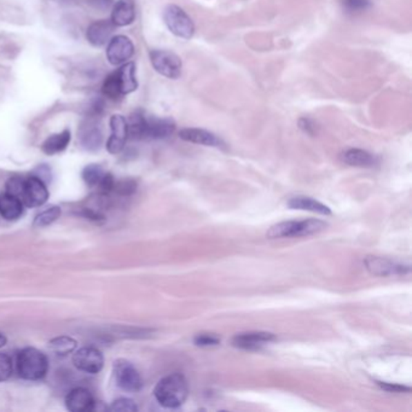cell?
Instances as JSON below:
<instances>
[{"label": "cell", "mask_w": 412, "mask_h": 412, "mask_svg": "<svg viewBox=\"0 0 412 412\" xmlns=\"http://www.w3.org/2000/svg\"><path fill=\"white\" fill-rule=\"evenodd\" d=\"M127 125L132 139H165L175 131V122L170 117H148L141 112H133Z\"/></svg>", "instance_id": "cell-1"}, {"label": "cell", "mask_w": 412, "mask_h": 412, "mask_svg": "<svg viewBox=\"0 0 412 412\" xmlns=\"http://www.w3.org/2000/svg\"><path fill=\"white\" fill-rule=\"evenodd\" d=\"M189 394L186 378L182 373H170L161 378L154 389V395L161 406L177 409L184 404Z\"/></svg>", "instance_id": "cell-2"}, {"label": "cell", "mask_w": 412, "mask_h": 412, "mask_svg": "<svg viewBox=\"0 0 412 412\" xmlns=\"http://www.w3.org/2000/svg\"><path fill=\"white\" fill-rule=\"evenodd\" d=\"M17 373L27 381H39L49 370L48 357L39 349L26 347L17 355Z\"/></svg>", "instance_id": "cell-3"}, {"label": "cell", "mask_w": 412, "mask_h": 412, "mask_svg": "<svg viewBox=\"0 0 412 412\" xmlns=\"http://www.w3.org/2000/svg\"><path fill=\"white\" fill-rule=\"evenodd\" d=\"M326 228V223L318 219L289 220L271 226L267 233L268 238L305 237L320 233Z\"/></svg>", "instance_id": "cell-4"}, {"label": "cell", "mask_w": 412, "mask_h": 412, "mask_svg": "<svg viewBox=\"0 0 412 412\" xmlns=\"http://www.w3.org/2000/svg\"><path fill=\"white\" fill-rule=\"evenodd\" d=\"M17 197L27 207L30 208L41 207L49 199L48 184H45L43 180L35 175L23 177V182L21 185L20 193L17 195Z\"/></svg>", "instance_id": "cell-5"}, {"label": "cell", "mask_w": 412, "mask_h": 412, "mask_svg": "<svg viewBox=\"0 0 412 412\" xmlns=\"http://www.w3.org/2000/svg\"><path fill=\"white\" fill-rule=\"evenodd\" d=\"M164 20L172 35L185 40L193 38L195 33L194 22L179 6H167L164 12Z\"/></svg>", "instance_id": "cell-6"}, {"label": "cell", "mask_w": 412, "mask_h": 412, "mask_svg": "<svg viewBox=\"0 0 412 412\" xmlns=\"http://www.w3.org/2000/svg\"><path fill=\"white\" fill-rule=\"evenodd\" d=\"M112 373L117 387L128 393L139 392L143 386L141 373L126 359H117L112 365Z\"/></svg>", "instance_id": "cell-7"}, {"label": "cell", "mask_w": 412, "mask_h": 412, "mask_svg": "<svg viewBox=\"0 0 412 412\" xmlns=\"http://www.w3.org/2000/svg\"><path fill=\"white\" fill-rule=\"evenodd\" d=\"M150 62L157 73L168 79H178L182 75L183 63L177 55L167 50H153Z\"/></svg>", "instance_id": "cell-8"}, {"label": "cell", "mask_w": 412, "mask_h": 412, "mask_svg": "<svg viewBox=\"0 0 412 412\" xmlns=\"http://www.w3.org/2000/svg\"><path fill=\"white\" fill-rule=\"evenodd\" d=\"M73 364L80 371L88 373H98L104 366V357L98 349L83 347L78 349L73 355Z\"/></svg>", "instance_id": "cell-9"}, {"label": "cell", "mask_w": 412, "mask_h": 412, "mask_svg": "<svg viewBox=\"0 0 412 412\" xmlns=\"http://www.w3.org/2000/svg\"><path fill=\"white\" fill-rule=\"evenodd\" d=\"M135 54V45L125 35H117L109 40L107 48V59L112 66H121L128 62Z\"/></svg>", "instance_id": "cell-10"}, {"label": "cell", "mask_w": 412, "mask_h": 412, "mask_svg": "<svg viewBox=\"0 0 412 412\" xmlns=\"http://www.w3.org/2000/svg\"><path fill=\"white\" fill-rule=\"evenodd\" d=\"M78 138L84 149L88 151H97L102 146L103 133L97 125L96 117H88L80 125Z\"/></svg>", "instance_id": "cell-11"}, {"label": "cell", "mask_w": 412, "mask_h": 412, "mask_svg": "<svg viewBox=\"0 0 412 412\" xmlns=\"http://www.w3.org/2000/svg\"><path fill=\"white\" fill-rule=\"evenodd\" d=\"M110 130H112V135L107 141V150L112 155H117L125 148L128 138L126 117H122L120 114L112 115L110 117Z\"/></svg>", "instance_id": "cell-12"}, {"label": "cell", "mask_w": 412, "mask_h": 412, "mask_svg": "<svg viewBox=\"0 0 412 412\" xmlns=\"http://www.w3.org/2000/svg\"><path fill=\"white\" fill-rule=\"evenodd\" d=\"M365 266L370 273L375 276L386 277L392 275H404L410 271V267L388 260L384 257H368L365 259Z\"/></svg>", "instance_id": "cell-13"}, {"label": "cell", "mask_w": 412, "mask_h": 412, "mask_svg": "<svg viewBox=\"0 0 412 412\" xmlns=\"http://www.w3.org/2000/svg\"><path fill=\"white\" fill-rule=\"evenodd\" d=\"M276 341V335L267 331H249V333H242L237 334L233 339V344L237 349H257Z\"/></svg>", "instance_id": "cell-14"}, {"label": "cell", "mask_w": 412, "mask_h": 412, "mask_svg": "<svg viewBox=\"0 0 412 412\" xmlns=\"http://www.w3.org/2000/svg\"><path fill=\"white\" fill-rule=\"evenodd\" d=\"M115 26L110 20L95 21L88 26L86 30V39L95 48H102L112 38Z\"/></svg>", "instance_id": "cell-15"}, {"label": "cell", "mask_w": 412, "mask_h": 412, "mask_svg": "<svg viewBox=\"0 0 412 412\" xmlns=\"http://www.w3.org/2000/svg\"><path fill=\"white\" fill-rule=\"evenodd\" d=\"M96 402L91 392L84 387L74 388L66 397V407L72 412L93 411Z\"/></svg>", "instance_id": "cell-16"}, {"label": "cell", "mask_w": 412, "mask_h": 412, "mask_svg": "<svg viewBox=\"0 0 412 412\" xmlns=\"http://www.w3.org/2000/svg\"><path fill=\"white\" fill-rule=\"evenodd\" d=\"M180 139L199 146H213V148H225L224 143L218 136H215L212 132L202 128H184L179 132Z\"/></svg>", "instance_id": "cell-17"}, {"label": "cell", "mask_w": 412, "mask_h": 412, "mask_svg": "<svg viewBox=\"0 0 412 412\" xmlns=\"http://www.w3.org/2000/svg\"><path fill=\"white\" fill-rule=\"evenodd\" d=\"M117 81L120 86L122 96L135 92L138 88V80L136 77V64L126 62L117 70Z\"/></svg>", "instance_id": "cell-18"}, {"label": "cell", "mask_w": 412, "mask_h": 412, "mask_svg": "<svg viewBox=\"0 0 412 412\" xmlns=\"http://www.w3.org/2000/svg\"><path fill=\"white\" fill-rule=\"evenodd\" d=\"M136 19L135 6L128 0H119L114 4L110 21L115 27H126Z\"/></svg>", "instance_id": "cell-19"}, {"label": "cell", "mask_w": 412, "mask_h": 412, "mask_svg": "<svg viewBox=\"0 0 412 412\" xmlns=\"http://www.w3.org/2000/svg\"><path fill=\"white\" fill-rule=\"evenodd\" d=\"M23 207L25 204L14 195L8 193L0 194V215L6 220L11 222L21 218L23 214Z\"/></svg>", "instance_id": "cell-20"}, {"label": "cell", "mask_w": 412, "mask_h": 412, "mask_svg": "<svg viewBox=\"0 0 412 412\" xmlns=\"http://www.w3.org/2000/svg\"><path fill=\"white\" fill-rule=\"evenodd\" d=\"M341 161L346 165L353 166V167H363L369 168L376 165V157L371 155L369 151L363 149H347L342 151L340 155Z\"/></svg>", "instance_id": "cell-21"}, {"label": "cell", "mask_w": 412, "mask_h": 412, "mask_svg": "<svg viewBox=\"0 0 412 412\" xmlns=\"http://www.w3.org/2000/svg\"><path fill=\"white\" fill-rule=\"evenodd\" d=\"M288 207L291 209H299V210H307L312 213L320 214V215H329L331 214V209L322 204L317 199L308 197V196H296L289 199Z\"/></svg>", "instance_id": "cell-22"}, {"label": "cell", "mask_w": 412, "mask_h": 412, "mask_svg": "<svg viewBox=\"0 0 412 412\" xmlns=\"http://www.w3.org/2000/svg\"><path fill=\"white\" fill-rule=\"evenodd\" d=\"M72 139V133L69 130H63L59 133H55L45 139L41 150L46 155H56L68 148L69 143Z\"/></svg>", "instance_id": "cell-23"}, {"label": "cell", "mask_w": 412, "mask_h": 412, "mask_svg": "<svg viewBox=\"0 0 412 412\" xmlns=\"http://www.w3.org/2000/svg\"><path fill=\"white\" fill-rule=\"evenodd\" d=\"M50 351H52L54 353L59 354V355H67V354L73 353L74 351L78 347V342L77 340H74L70 336H57L49 341Z\"/></svg>", "instance_id": "cell-24"}, {"label": "cell", "mask_w": 412, "mask_h": 412, "mask_svg": "<svg viewBox=\"0 0 412 412\" xmlns=\"http://www.w3.org/2000/svg\"><path fill=\"white\" fill-rule=\"evenodd\" d=\"M107 173V170H104L102 166L91 164L84 168L81 177H83L85 184L88 185L90 188L96 189Z\"/></svg>", "instance_id": "cell-25"}, {"label": "cell", "mask_w": 412, "mask_h": 412, "mask_svg": "<svg viewBox=\"0 0 412 412\" xmlns=\"http://www.w3.org/2000/svg\"><path fill=\"white\" fill-rule=\"evenodd\" d=\"M62 210L59 206H51L49 208L44 209L43 212L35 215L33 226L35 228H46L51 224H54L61 217Z\"/></svg>", "instance_id": "cell-26"}, {"label": "cell", "mask_w": 412, "mask_h": 412, "mask_svg": "<svg viewBox=\"0 0 412 412\" xmlns=\"http://www.w3.org/2000/svg\"><path fill=\"white\" fill-rule=\"evenodd\" d=\"M102 93L104 97L112 99V101H117L119 98L122 97L119 81H117V70L109 74L107 78L104 79V83L102 85Z\"/></svg>", "instance_id": "cell-27"}, {"label": "cell", "mask_w": 412, "mask_h": 412, "mask_svg": "<svg viewBox=\"0 0 412 412\" xmlns=\"http://www.w3.org/2000/svg\"><path fill=\"white\" fill-rule=\"evenodd\" d=\"M112 411L136 412L138 411V406L136 402L130 398H119L112 402L109 407Z\"/></svg>", "instance_id": "cell-28"}, {"label": "cell", "mask_w": 412, "mask_h": 412, "mask_svg": "<svg viewBox=\"0 0 412 412\" xmlns=\"http://www.w3.org/2000/svg\"><path fill=\"white\" fill-rule=\"evenodd\" d=\"M194 342L199 347H212L220 344V337L217 334L210 333H202L195 336Z\"/></svg>", "instance_id": "cell-29"}, {"label": "cell", "mask_w": 412, "mask_h": 412, "mask_svg": "<svg viewBox=\"0 0 412 412\" xmlns=\"http://www.w3.org/2000/svg\"><path fill=\"white\" fill-rule=\"evenodd\" d=\"M12 375V359L6 353H0V382L9 380Z\"/></svg>", "instance_id": "cell-30"}, {"label": "cell", "mask_w": 412, "mask_h": 412, "mask_svg": "<svg viewBox=\"0 0 412 412\" xmlns=\"http://www.w3.org/2000/svg\"><path fill=\"white\" fill-rule=\"evenodd\" d=\"M342 6L349 12H362L371 6L370 0H342Z\"/></svg>", "instance_id": "cell-31"}, {"label": "cell", "mask_w": 412, "mask_h": 412, "mask_svg": "<svg viewBox=\"0 0 412 412\" xmlns=\"http://www.w3.org/2000/svg\"><path fill=\"white\" fill-rule=\"evenodd\" d=\"M136 188V183H135L133 180H121V182H119V183L115 182L114 191H117L119 195L127 196V195L133 194Z\"/></svg>", "instance_id": "cell-32"}, {"label": "cell", "mask_w": 412, "mask_h": 412, "mask_svg": "<svg viewBox=\"0 0 412 412\" xmlns=\"http://www.w3.org/2000/svg\"><path fill=\"white\" fill-rule=\"evenodd\" d=\"M32 175L38 177L39 179L44 182L45 184H49L50 182H51V170L46 165L39 166L37 170H35Z\"/></svg>", "instance_id": "cell-33"}, {"label": "cell", "mask_w": 412, "mask_h": 412, "mask_svg": "<svg viewBox=\"0 0 412 412\" xmlns=\"http://www.w3.org/2000/svg\"><path fill=\"white\" fill-rule=\"evenodd\" d=\"M377 384L380 387L388 391V392L400 393L405 392V391L410 392V388L405 387V386H399V384H392V383L386 382H377Z\"/></svg>", "instance_id": "cell-34"}, {"label": "cell", "mask_w": 412, "mask_h": 412, "mask_svg": "<svg viewBox=\"0 0 412 412\" xmlns=\"http://www.w3.org/2000/svg\"><path fill=\"white\" fill-rule=\"evenodd\" d=\"M112 0H88V4L97 10H107L112 6Z\"/></svg>", "instance_id": "cell-35"}, {"label": "cell", "mask_w": 412, "mask_h": 412, "mask_svg": "<svg viewBox=\"0 0 412 412\" xmlns=\"http://www.w3.org/2000/svg\"><path fill=\"white\" fill-rule=\"evenodd\" d=\"M81 215H83L84 218L90 219V220H93V222H98V220L104 219L102 214L91 208H84Z\"/></svg>", "instance_id": "cell-36"}, {"label": "cell", "mask_w": 412, "mask_h": 412, "mask_svg": "<svg viewBox=\"0 0 412 412\" xmlns=\"http://www.w3.org/2000/svg\"><path fill=\"white\" fill-rule=\"evenodd\" d=\"M300 127L301 130H304L306 133H310V135H313L315 132V124L311 121V120H308V119H306V117L301 119Z\"/></svg>", "instance_id": "cell-37"}, {"label": "cell", "mask_w": 412, "mask_h": 412, "mask_svg": "<svg viewBox=\"0 0 412 412\" xmlns=\"http://www.w3.org/2000/svg\"><path fill=\"white\" fill-rule=\"evenodd\" d=\"M6 341H8V340H6V335L1 334V333H0V349L6 346Z\"/></svg>", "instance_id": "cell-38"}]
</instances>
